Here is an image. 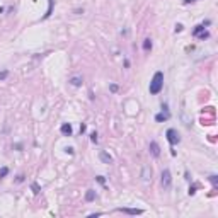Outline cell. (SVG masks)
I'll list each match as a JSON object with an SVG mask.
<instances>
[{"instance_id": "cell-1", "label": "cell", "mask_w": 218, "mask_h": 218, "mask_svg": "<svg viewBox=\"0 0 218 218\" xmlns=\"http://www.w3.org/2000/svg\"><path fill=\"white\" fill-rule=\"evenodd\" d=\"M164 87V73L162 72H155L154 73V78H152V82H150V94L152 95H157L160 90H162Z\"/></svg>"}, {"instance_id": "cell-2", "label": "cell", "mask_w": 218, "mask_h": 218, "mask_svg": "<svg viewBox=\"0 0 218 218\" xmlns=\"http://www.w3.org/2000/svg\"><path fill=\"white\" fill-rule=\"evenodd\" d=\"M165 137H167V141H169V143H171L172 147H174V145H177V143H179V141H181V138H179V133L175 131L174 128L167 130Z\"/></svg>"}, {"instance_id": "cell-3", "label": "cell", "mask_w": 218, "mask_h": 218, "mask_svg": "<svg viewBox=\"0 0 218 218\" xmlns=\"http://www.w3.org/2000/svg\"><path fill=\"white\" fill-rule=\"evenodd\" d=\"M171 182H172L171 171H169V169H164V171H162V186H164V189L171 188Z\"/></svg>"}, {"instance_id": "cell-4", "label": "cell", "mask_w": 218, "mask_h": 218, "mask_svg": "<svg viewBox=\"0 0 218 218\" xmlns=\"http://www.w3.org/2000/svg\"><path fill=\"white\" fill-rule=\"evenodd\" d=\"M118 211L126 213V215H141L143 213V209H140V208H118Z\"/></svg>"}, {"instance_id": "cell-5", "label": "cell", "mask_w": 218, "mask_h": 218, "mask_svg": "<svg viewBox=\"0 0 218 218\" xmlns=\"http://www.w3.org/2000/svg\"><path fill=\"white\" fill-rule=\"evenodd\" d=\"M141 179H143V181H150V179H152V167H150V165L143 167V171H141Z\"/></svg>"}, {"instance_id": "cell-6", "label": "cell", "mask_w": 218, "mask_h": 218, "mask_svg": "<svg viewBox=\"0 0 218 218\" xmlns=\"http://www.w3.org/2000/svg\"><path fill=\"white\" fill-rule=\"evenodd\" d=\"M150 154L154 157H158L160 155V147H158L157 141H150Z\"/></svg>"}, {"instance_id": "cell-7", "label": "cell", "mask_w": 218, "mask_h": 218, "mask_svg": "<svg viewBox=\"0 0 218 218\" xmlns=\"http://www.w3.org/2000/svg\"><path fill=\"white\" fill-rule=\"evenodd\" d=\"M169 118H171V114H169V111L165 109V111L158 112V114L155 116V121H157V123H162V121H167Z\"/></svg>"}, {"instance_id": "cell-8", "label": "cell", "mask_w": 218, "mask_h": 218, "mask_svg": "<svg viewBox=\"0 0 218 218\" xmlns=\"http://www.w3.org/2000/svg\"><path fill=\"white\" fill-rule=\"evenodd\" d=\"M99 158H101V162L102 164H111L112 162V157L107 154V152H104V150L102 152H99Z\"/></svg>"}, {"instance_id": "cell-9", "label": "cell", "mask_w": 218, "mask_h": 218, "mask_svg": "<svg viewBox=\"0 0 218 218\" xmlns=\"http://www.w3.org/2000/svg\"><path fill=\"white\" fill-rule=\"evenodd\" d=\"M60 131L63 133V135H67V137H70V135H72V124L70 123H65V124H61V128H60Z\"/></svg>"}, {"instance_id": "cell-10", "label": "cell", "mask_w": 218, "mask_h": 218, "mask_svg": "<svg viewBox=\"0 0 218 218\" xmlns=\"http://www.w3.org/2000/svg\"><path fill=\"white\" fill-rule=\"evenodd\" d=\"M94 199H95V191L94 189H89V191L85 192V201L87 203H92Z\"/></svg>"}, {"instance_id": "cell-11", "label": "cell", "mask_w": 218, "mask_h": 218, "mask_svg": "<svg viewBox=\"0 0 218 218\" xmlns=\"http://www.w3.org/2000/svg\"><path fill=\"white\" fill-rule=\"evenodd\" d=\"M82 82H84V80H82V77H72V78H70V84H72L73 87H80Z\"/></svg>"}, {"instance_id": "cell-12", "label": "cell", "mask_w": 218, "mask_h": 218, "mask_svg": "<svg viewBox=\"0 0 218 218\" xmlns=\"http://www.w3.org/2000/svg\"><path fill=\"white\" fill-rule=\"evenodd\" d=\"M143 50H145V51H150V50H152V39L147 38L145 41H143Z\"/></svg>"}, {"instance_id": "cell-13", "label": "cell", "mask_w": 218, "mask_h": 218, "mask_svg": "<svg viewBox=\"0 0 218 218\" xmlns=\"http://www.w3.org/2000/svg\"><path fill=\"white\" fill-rule=\"evenodd\" d=\"M201 31H205V26H203V24H199V26H196V27H194V31H192V34H194V36H198V34L201 33Z\"/></svg>"}, {"instance_id": "cell-14", "label": "cell", "mask_w": 218, "mask_h": 218, "mask_svg": "<svg viewBox=\"0 0 218 218\" xmlns=\"http://www.w3.org/2000/svg\"><path fill=\"white\" fill-rule=\"evenodd\" d=\"M51 10H53V0H50V7H48V12L44 14V19H46V17H50V16H51Z\"/></svg>"}, {"instance_id": "cell-15", "label": "cell", "mask_w": 218, "mask_h": 218, "mask_svg": "<svg viewBox=\"0 0 218 218\" xmlns=\"http://www.w3.org/2000/svg\"><path fill=\"white\" fill-rule=\"evenodd\" d=\"M7 174H9V169H7V167H2V169H0V179H2V177H5Z\"/></svg>"}, {"instance_id": "cell-16", "label": "cell", "mask_w": 218, "mask_h": 218, "mask_svg": "<svg viewBox=\"0 0 218 218\" xmlns=\"http://www.w3.org/2000/svg\"><path fill=\"white\" fill-rule=\"evenodd\" d=\"M208 36H209V33H208V31H201L199 34H198V38H199V39H206Z\"/></svg>"}, {"instance_id": "cell-17", "label": "cell", "mask_w": 218, "mask_h": 218, "mask_svg": "<svg viewBox=\"0 0 218 218\" xmlns=\"http://www.w3.org/2000/svg\"><path fill=\"white\" fill-rule=\"evenodd\" d=\"M7 77H9V72H7V70H4V72H0V80H5Z\"/></svg>"}, {"instance_id": "cell-18", "label": "cell", "mask_w": 218, "mask_h": 218, "mask_svg": "<svg viewBox=\"0 0 218 218\" xmlns=\"http://www.w3.org/2000/svg\"><path fill=\"white\" fill-rule=\"evenodd\" d=\"M95 179H97V182H99V184H102V186L106 184V179H104V175H97Z\"/></svg>"}, {"instance_id": "cell-19", "label": "cell", "mask_w": 218, "mask_h": 218, "mask_svg": "<svg viewBox=\"0 0 218 218\" xmlns=\"http://www.w3.org/2000/svg\"><path fill=\"white\" fill-rule=\"evenodd\" d=\"M90 140H92V143H97V133H90Z\"/></svg>"}, {"instance_id": "cell-20", "label": "cell", "mask_w": 218, "mask_h": 218, "mask_svg": "<svg viewBox=\"0 0 218 218\" xmlns=\"http://www.w3.org/2000/svg\"><path fill=\"white\" fill-rule=\"evenodd\" d=\"M194 192H196V186H191V188H189V196H192Z\"/></svg>"}, {"instance_id": "cell-21", "label": "cell", "mask_w": 218, "mask_h": 218, "mask_svg": "<svg viewBox=\"0 0 218 218\" xmlns=\"http://www.w3.org/2000/svg\"><path fill=\"white\" fill-rule=\"evenodd\" d=\"M31 188H33V191H34V192H39V186H38V184H33V186H31Z\"/></svg>"}, {"instance_id": "cell-22", "label": "cell", "mask_w": 218, "mask_h": 218, "mask_svg": "<svg viewBox=\"0 0 218 218\" xmlns=\"http://www.w3.org/2000/svg\"><path fill=\"white\" fill-rule=\"evenodd\" d=\"M209 181H211V182L216 186V175H209Z\"/></svg>"}, {"instance_id": "cell-23", "label": "cell", "mask_w": 218, "mask_h": 218, "mask_svg": "<svg viewBox=\"0 0 218 218\" xmlns=\"http://www.w3.org/2000/svg\"><path fill=\"white\" fill-rule=\"evenodd\" d=\"M181 31H182V24H177L175 26V33H181Z\"/></svg>"}, {"instance_id": "cell-24", "label": "cell", "mask_w": 218, "mask_h": 218, "mask_svg": "<svg viewBox=\"0 0 218 218\" xmlns=\"http://www.w3.org/2000/svg\"><path fill=\"white\" fill-rule=\"evenodd\" d=\"M111 92H118V85H116V84H112L111 85Z\"/></svg>"}, {"instance_id": "cell-25", "label": "cell", "mask_w": 218, "mask_h": 218, "mask_svg": "<svg viewBox=\"0 0 218 218\" xmlns=\"http://www.w3.org/2000/svg\"><path fill=\"white\" fill-rule=\"evenodd\" d=\"M85 130H87V126H85V124H84V123H82V124H80V133H84V131H85Z\"/></svg>"}, {"instance_id": "cell-26", "label": "cell", "mask_w": 218, "mask_h": 218, "mask_svg": "<svg viewBox=\"0 0 218 218\" xmlns=\"http://www.w3.org/2000/svg\"><path fill=\"white\" fill-rule=\"evenodd\" d=\"M22 181H24V175H22V174L17 175V182H22Z\"/></svg>"}, {"instance_id": "cell-27", "label": "cell", "mask_w": 218, "mask_h": 218, "mask_svg": "<svg viewBox=\"0 0 218 218\" xmlns=\"http://www.w3.org/2000/svg\"><path fill=\"white\" fill-rule=\"evenodd\" d=\"M191 2H194V0H184V4H191Z\"/></svg>"}]
</instances>
